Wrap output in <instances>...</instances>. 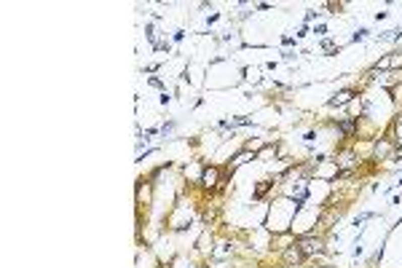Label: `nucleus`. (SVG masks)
<instances>
[{
    "label": "nucleus",
    "instance_id": "7",
    "mask_svg": "<svg viewBox=\"0 0 402 268\" xmlns=\"http://www.w3.org/2000/svg\"><path fill=\"white\" fill-rule=\"evenodd\" d=\"M389 150H391L389 140H381L378 145H375V155H378V158H383V155H389Z\"/></svg>",
    "mask_w": 402,
    "mask_h": 268
},
{
    "label": "nucleus",
    "instance_id": "9",
    "mask_svg": "<svg viewBox=\"0 0 402 268\" xmlns=\"http://www.w3.org/2000/svg\"><path fill=\"white\" fill-rule=\"evenodd\" d=\"M268 188H271V183H260L258 188H255V198H263V193H266Z\"/></svg>",
    "mask_w": 402,
    "mask_h": 268
},
{
    "label": "nucleus",
    "instance_id": "10",
    "mask_svg": "<svg viewBox=\"0 0 402 268\" xmlns=\"http://www.w3.org/2000/svg\"><path fill=\"white\" fill-rule=\"evenodd\" d=\"M365 38H367V30H359V32H354V43L365 40Z\"/></svg>",
    "mask_w": 402,
    "mask_h": 268
},
{
    "label": "nucleus",
    "instance_id": "3",
    "mask_svg": "<svg viewBox=\"0 0 402 268\" xmlns=\"http://www.w3.org/2000/svg\"><path fill=\"white\" fill-rule=\"evenodd\" d=\"M252 118L247 116H239V118H231V121H220V129H236V126H250Z\"/></svg>",
    "mask_w": 402,
    "mask_h": 268
},
{
    "label": "nucleus",
    "instance_id": "8",
    "mask_svg": "<svg viewBox=\"0 0 402 268\" xmlns=\"http://www.w3.org/2000/svg\"><path fill=\"white\" fill-rule=\"evenodd\" d=\"M250 158H255V153H250V150H244V153H239L236 158H234V167H239V164H244V161H250Z\"/></svg>",
    "mask_w": 402,
    "mask_h": 268
},
{
    "label": "nucleus",
    "instance_id": "2",
    "mask_svg": "<svg viewBox=\"0 0 402 268\" xmlns=\"http://www.w3.org/2000/svg\"><path fill=\"white\" fill-rule=\"evenodd\" d=\"M352 97H354V91H352V89H346V91H338L335 97H332V99L327 102V105H330V108H340V105H346V102H352Z\"/></svg>",
    "mask_w": 402,
    "mask_h": 268
},
{
    "label": "nucleus",
    "instance_id": "4",
    "mask_svg": "<svg viewBox=\"0 0 402 268\" xmlns=\"http://www.w3.org/2000/svg\"><path fill=\"white\" fill-rule=\"evenodd\" d=\"M217 175H220V172L215 167H207V169H204V175H201V183L207 185V188H215L217 185Z\"/></svg>",
    "mask_w": 402,
    "mask_h": 268
},
{
    "label": "nucleus",
    "instance_id": "6",
    "mask_svg": "<svg viewBox=\"0 0 402 268\" xmlns=\"http://www.w3.org/2000/svg\"><path fill=\"white\" fill-rule=\"evenodd\" d=\"M340 132L352 137L357 132V118H343V121H340Z\"/></svg>",
    "mask_w": 402,
    "mask_h": 268
},
{
    "label": "nucleus",
    "instance_id": "1",
    "mask_svg": "<svg viewBox=\"0 0 402 268\" xmlns=\"http://www.w3.org/2000/svg\"><path fill=\"white\" fill-rule=\"evenodd\" d=\"M298 247H301L303 255H316V252H322V249H324L322 239H314V236H301V239H298Z\"/></svg>",
    "mask_w": 402,
    "mask_h": 268
},
{
    "label": "nucleus",
    "instance_id": "5",
    "mask_svg": "<svg viewBox=\"0 0 402 268\" xmlns=\"http://www.w3.org/2000/svg\"><path fill=\"white\" fill-rule=\"evenodd\" d=\"M303 257H306V255L301 252V247H298V244H295L293 249H287V252H284V260H287V263H301Z\"/></svg>",
    "mask_w": 402,
    "mask_h": 268
}]
</instances>
